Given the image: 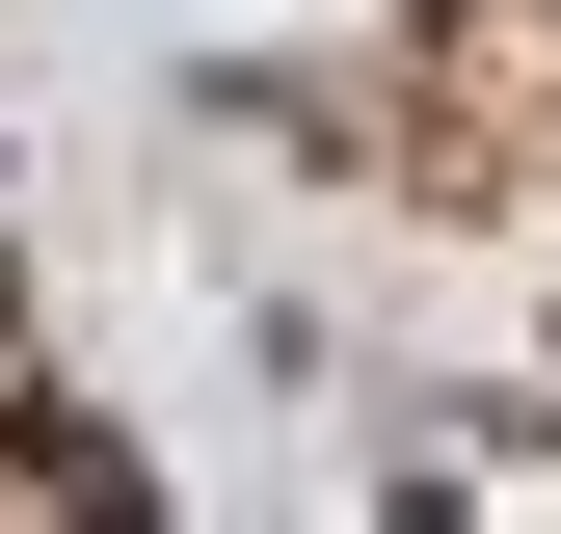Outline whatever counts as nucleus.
<instances>
[{"mask_svg": "<svg viewBox=\"0 0 561 534\" xmlns=\"http://www.w3.org/2000/svg\"><path fill=\"white\" fill-rule=\"evenodd\" d=\"M375 187H428V214H481L508 161H561V0H428V81L321 107Z\"/></svg>", "mask_w": 561, "mask_h": 534, "instance_id": "1", "label": "nucleus"}]
</instances>
